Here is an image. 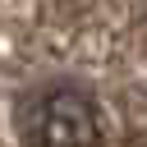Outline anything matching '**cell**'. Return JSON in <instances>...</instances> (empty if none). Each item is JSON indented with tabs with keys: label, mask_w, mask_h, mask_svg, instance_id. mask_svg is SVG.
Masks as SVG:
<instances>
[{
	"label": "cell",
	"mask_w": 147,
	"mask_h": 147,
	"mask_svg": "<svg viewBox=\"0 0 147 147\" xmlns=\"http://www.w3.org/2000/svg\"><path fill=\"white\" fill-rule=\"evenodd\" d=\"M23 138L32 147H83V142H101V124H96V106L87 92L78 87H51L41 92L23 115Z\"/></svg>",
	"instance_id": "obj_1"
}]
</instances>
